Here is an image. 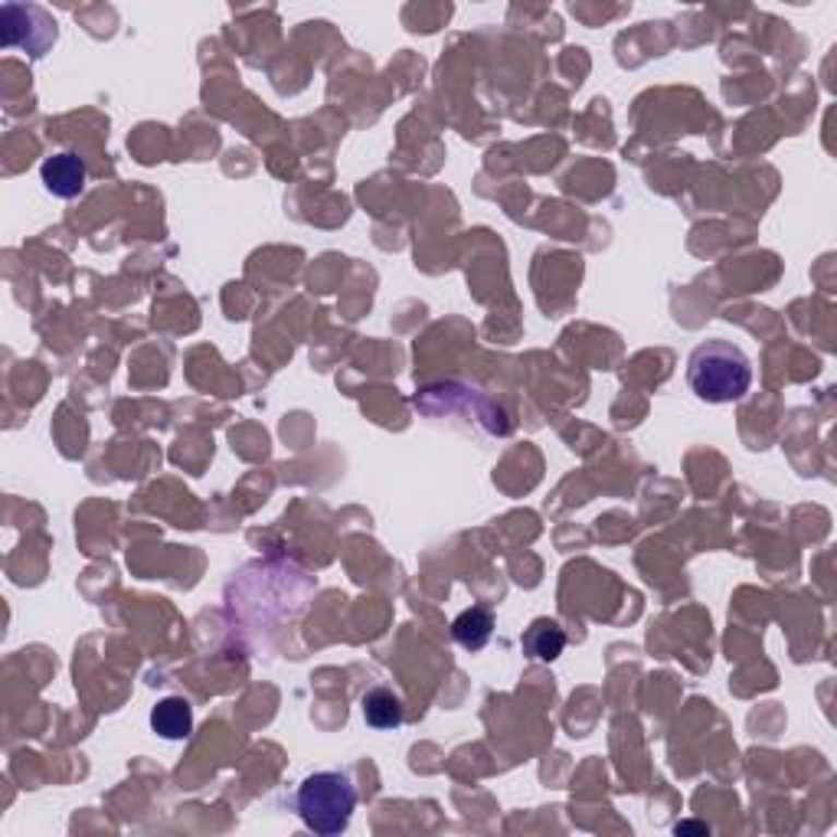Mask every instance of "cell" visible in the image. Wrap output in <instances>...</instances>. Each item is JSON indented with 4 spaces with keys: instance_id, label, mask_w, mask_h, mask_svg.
Masks as SVG:
<instances>
[{
    "instance_id": "obj_6",
    "label": "cell",
    "mask_w": 837,
    "mask_h": 837,
    "mask_svg": "<svg viewBox=\"0 0 837 837\" xmlns=\"http://www.w3.org/2000/svg\"><path fill=\"white\" fill-rule=\"evenodd\" d=\"M566 648V632L550 622V619H537L527 632H524V651L534 661H557Z\"/></svg>"
},
{
    "instance_id": "obj_1",
    "label": "cell",
    "mask_w": 837,
    "mask_h": 837,
    "mask_svg": "<svg viewBox=\"0 0 837 837\" xmlns=\"http://www.w3.org/2000/svg\"><path fill=\"white\" fill-rule=\"evenodd\" d=\"M687 383L704 403H737L753 386V363L737 344L707 340L687 360Z\"/></svg>"
},
{
    "instance_id": "obj_2",
    "label": "cell",
    "mask_w": 837,
    "mask_h": 837,
    "mask_svg": "<svg viewBox=\"0 0 837 837\" xmlns=\"http://www.w3.org/2000/svg\"><path fill=\"white\" fill-rule=\"evenodd\" d=\"M295 809L314 835L334 837L347 832L350 815L357 809V792H354L350 776H344L337 769H321V773L308 776L298 786Z\"/></svg>"
},
{
    "instance_id": "obj_8",
    "label": "cell",
    "mask_w": 837,
    "mask_h": 837,
    "mask_svg": "<svg viewBox=\"0 0 837 837\" xmlns=\"http://www.w3.org/2000/svg\"><path fill=\"white\" fill-rule=\"evenodd\" d=\"M681 832H701V835H710V828H707V825H697V822L678 825V835H681Z\"/></svg>"
},
{
    "instance_id": "obj_4",
    "label": "cell",
    "mask_w": 837,
    "mask_h": 837,
    "mask_svg": "<svg viewBox=\"0 0 837 837\" xmlns=\"http://www.w3.org/2000/svg\"><path fill=\"white\" fill-rule=\"evenodd\" d=\"M151 730L164 740H187L193 730V707L183 697H164L151 710Z\"/></svg>"
},
{
    "instance_id": "obj_3",
    "label": "cell",
    "mask_w": 837,
    "mask_h": 837,
    "mask_svg": "<svg viewBox=\"0 0 837 837\" xmlns=\"http://www.w3.org/2000/svg\"><path fill=\"white\" fill-rule=\"evenodd\" d=\"M39 177H43V183H46V190L52 196L72 200L85 187V160L79 154H72V151H59V154L43 160Z\"/></svg>"
},
{
    "instance_id": "obj_5",
    "label": "cell",
    "mask_w": 837,
    "mask_h": 837,
    "mask_svg": "<svg viewBox=\"0 0 837 837\" xmlns=\"http://www.w3.org/2000/svg\"><path fill=\"white\" fill-rule=\"evenodd\" d=\"M452 635H455V642H458L462 648L481 651V648L491 642V635H494V615H491L488 609H481V606H471V609H465V612L452 622Z\"/></svg>"
},
{
    "instance_id": "obj_7",
    "label": "cell",
    "mask_w": 837,
    "mask_h": 837,
    "mask_svg": "<svg viewBox=\"0 0 837 837\" xmlns=\"http://www.w3.org/2000/svg\"><path fill=\"white\" fill-rule=\"evenodd\" d=\"M360 707H363V720H367L373 730H393V727L403 724V704H399V697H396L393 691H386V687L367 691L363 701H360Z\"/></svg>"
}]
</instances>
